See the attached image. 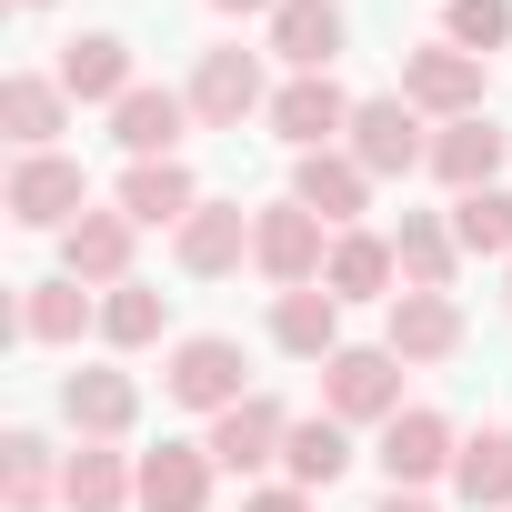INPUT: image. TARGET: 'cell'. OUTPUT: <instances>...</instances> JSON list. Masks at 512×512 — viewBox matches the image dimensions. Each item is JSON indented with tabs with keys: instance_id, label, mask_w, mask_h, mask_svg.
Masks as SVG:
<instances>
[{
	"instance_id": "cell-34",
	"label": "cell",
	"mask_w": 512,
	"mask_h": 512,
	"mask_svg": "<svg viewBox=\"0 0 512 512\" xmlns=\"http://www.w3.org/2000/svg\"><path fill=\"white\" fill-rule=\"evenodd\" d=\"M241 512H312L302 482H241Z\"/></svg>"
},
{
	"instance_id": "cell-17",
	"label": "cell",
	"mask_w": 512,
	"mask_h": 512,
	"mask_svg": "<svg viewBox=\"0 0 512 512\" xmlns=\"http://www.w3.org/2000/svg\"><path fill=\"white\" fill-rule=\"evenodd\" d=\"M171 262H181L191 282H231V272L251 262V211H241V201H201V211L171 231Z\"/></svg>"
},
{
	"instance_id": "cell-11",
	"label": "cell",
	"mask_w": 512,
	"mask_h": 512,
	"mask_svg": "<svg viewBox=\"0 0 512 512\" xmlns=\"http://www.w3.org/2000/svg\"><path fill=\"white\" fill-rule=\"evenodd\" d=\"M131 251H141V221L111 201V211H81V221L61 231V272L91 282V292H121V282H141V272H131Z\"/></svg>"
},
{
	"instance_id": "cell-5",
	"label": "cell",
	"mask_w": 512,
	"mask_h": 512,
	"mask_svg": "<svg viewBox=\"0 0 512 512\" xmlns=\"http://www.w3.org/2000/svg\"><path fill=\"white\" fill-rule=\"evenodd\" d=\"M272 71H262V51H241V41H221V51H201L191 61V81H181V101H191V121L201 131H241V121H262L272 111Z\"/></svg>"
},
{
	"instance_id": "cell-1",
	"label": "cell",
	"mask_w": 512,
	"mask_h": 512,
	"mask_svg": "<svg viewBox=\"0 0 512 512\" xmlns=\"http://www.w3.org/2000/svg\"><path fill=\"white\" fill-rule=\"evenodd\" d=\"M161 402L221 422L231 402H251V352H241L231 332H181V342L161 352Z\"/></svg>"
},
{
	"instance_id": "cell-15",
	"label": "cell",
	"mask_w": 512,
	"mask_h": 512,
	"mask_svg": "<svg viewBox=\"0 0 512 512\" xmlns=\"http://www.w3.org/2000/svg\"><path fill=\"white\" fill-rule=\"evenodd\" d=\"M61 91L71 101H91V111H121L131 91H141V61H131V41L121 31H81V41H61Z\"/></svg>"
},
{
	"instance_id": "cell-13",
	"label": "cell",
	"mask_w": 512,
	"mask_h": 512,
	"mask_svg": "<svg viewBox=\"0 0 512 512\" xmlns=\"http://www.w3.org/2000/svg\"><path fill=\"white\" fill-rule=\"evenodd\" d=\"M462 332H472V322H462V302H452V292H392V302H382V342H392L412 372L452 362V352H462Z\"/></svg>"
},
{
	"instance_id": "cell-7",
	"label": "cell",
	"mask_w": 512,
	"mask_h": 512,
	"mask_svg": "<svg viewBox=\"0 0 512 512\" xmlns=\"http://www.w3.org/2000/svg\"><path fill=\"white\" fill-rule=\"evenodd\" d=\"M0 211H11L21 231H71V221L91 211V171H81L71 151H21L11 181H0Z\"/></svg>"
},
{
	"instance_id": "cell-29",
	"label": "cell",
	"mask_w": 512,
	"mask_h": 512,
	"mask_svg": "<svg viewBox=\"0 0 512 512\" xmlns=\"http://www.w3.org/2000/svg\"><path fill=\"white\" fill-rule=\"evenodd\" d=\"M342 472H352V422H332V412H292L282 482H302V492H332Z\"/></svg>"
},
{
	"instance_id": "cell-22",
	"label": "cell",
	"mask_w": 512,
	"mask_h": 512,
	"mask_svg": "<svg viewBox=\"0 0 512 512\" xmlns=\"http://www.w3.org/2000/svg\"><path fill=\"white\" fill-rule=\"evenodd\" d=\"M322 292L332 302H392L402 292V262H392V231H332V262H322Z\"/></svg>"
},
{
	"instance_id": "cell-25",
	"label": "cell",
	"mask_w": 512,
	"mask_h": 512,
	"mask_svg": "<svg viewBox=\"0 0 512 512\" xmlns=\"http://www.w3.org/2000/svg\"><path fill=\"white\" fill-rule=\"evenodd\" d=\"M392 262H402V292H452V282H462L452 211H402V221H392Z\"/></svg>"
},
{
	"instance_id": "cell-4",
	"label": "cell",
	"mask_w": 512,
	"mask_h": 512,
	"mask_svg": "<svg viewBox=\"0 0 512 512\" xmlns=\"http://www.w3.org/2000/svg\"><path fill=\"white\" fill-rule=\"evenodd\" d=\"M372 462H382L392 492H432V482H452V462H462V422L432 412V402H402V412L372 432Z\"/></svg>"
},
{
	"instance_id": "cell-19",
	"label": "cell",
	"mask_w": 512,
	"mask_h": 512,
	"mask_svg": "<svg viewBox=\"0 0 512 512\" xmlns=\"http://www.w3.org/2000/svg\"><path fill=\"white\" fill-rule=\"evenodd\" d=\"M61 512H141V452L81 442V452L61 462Z\"/></svg>"
},
{
	"instance_id": "cell-30",
	"label": "cell",
	"mask_w": 512,
	"mask_h": 512,
	"mask_svg": "<svg viewBox=\"0 0 512 512\" xmlns=\"http://www.w3.org/2000/svg\"><path fill=\"white\" fill-rule=\"evenodd\" d=\"M61 462L71 452H51L41 432H0V502L11 512H51L61 502Z\"/></svg>"
},
{
	"instance_id": "cell-6",
	"label": "cell",
	"mask_w": 512,
	"mask_h": 512,
	"mask_svg": "<svg viewBox=\"0 0 512 512\" xmlns=\"http://www.w3.org/2000/svg\"><path fill=\"white\" fill-rule=\"evenodd\" d=\"M342 151L372 171V181H412V171H432V121L402 101V91H372L362 111H352V131H342Z\"/></svg>"
},
{
	"instance_id": "cell-10",
	"label": "cell",
	"mask_w": 512,
	"mask_h": 512,
	"mask_svg": "<svg viewBox=\"0 0 512 512\" xmlns=\"http://www.w3.org/2000/svg\"><path fill=\"white\" fill-rule=\"evenodd\" d=\"M61 422H71L81 442H131V422H141V372H121V362L61 372Z\"/></svg>"
},
{
	"instance_id": "cell-16",
	"label": "cell",
	"mask_w": 512,
	"mask_h": 512,
	"mask_svg": "<svg viewBox=\"0 0 512 512\" xmlns=\"http://www.w3.org/2000/svg\"><path fill=\"white\" fill-rule=\"evenodd\" d=\"M91 332H101V292H91V282H71V272L21 282V342H31V352H71V342H91Z\"/></svg>"
},
{
	"instance_id": "cell-14",
	"label": "cell",
	"mask_w": 512,
	"mask_h": 512,
	"mask_svg": "<svg viewBox=\"0 0 512 512\" xmlns=\"http://www.w3.org/2000/svg\"><path fill=\"white\" fill-rule=\"evenodd\" d=\"M201 442H211V462H221L231 482H251V472H272V462H282V442H292V412H282L272 392H251V402H231V412H221Z\"/></svg>"
},
{
	"instance_id": "cell-31",
	"label": "cell",
	"mask_w": 512,
	"mask_h": 512,
	"mask_svg": "<svg viewBox=\"0 0 512 512\" xmlns=\"http://www.w3.org/2000/svg\"><path fill=\"white\" fill-rule=\"evenodd\" d=\"M101 342L111 352H171V292H151V282H121V292H101Z\"/></svg>"
},
{
	"instance_id": "cell-24",
	"label": "cell",
	"mask_w": 512,
	"mask_h": 512,
	"mask_svg": "<svg viewBox=\"0 0 512 512\" xmlns=\"http://www.w3.org/2000/svg\"><path fill=\"white\" fill-rule=\"evenodd\" d=\"M111 201H121V211H131L141 231H181V221H191V211H201L211 191L191 181V161H131Z\"/></svg>"
},
{
	"instance_id": "cell-28",
	"label": "cell",
	"mask_w": 512,
	"mask_h": 512,
	"mask_svg": "<svg viewBox=\"0 0 512 512\" xmlns=\"http://www.w3.org/2000/svg\"><path fill=\"white\" fill-rule=\"evenodd\" d=\"M452 502H462V512H512V422H482V432H462Z\"/></svg>"
},
{
	"instance_id": "cell-8",
	"label": "cell",
	"mask_w": 512,
	"mask_h": 512,
	"mask_svg": "<svg viewBox=\"0 0 512 512\" xmlns=\"http://www.w3.org/2000/svg\"><path fill=\"white\" fill-rule=\"evenodd\" d=\"M482 91H492V61H472V51H452V41H422V51H402V101L442 131V121H472L482 111Z\"/></svg>"
},
{
	"instance_id": "cell-18",
	"label": "cell",
	"mask_w": 512,
	"mask_h": 512,
	"mask_svg": "<svg viewBox=\"0 0 512 512\" xmlns=\"http://www.w3.org/2000/svg\"><path fill=\"white\" fill-rule=\"evenodd\" d=\"M372 191H382V181H372L352 151H302V161H292V201H302V211H322L332 231H362Z\"/></svg>"
},
{
	"instance_id": "cell-2",
	"label": "cell",
	"mask_w": 512,
	"mask_h": 512,
	"mask_svg": "<svg viewBox=\"0 0 512 512\" xmlns=\"http://www.w3.org/2000/svg\"><path fill=\"white\" fill-rule=\"evenodd\" d=\"M322 262H332V221H322V211H302L292 191L251 211V272H262L272 292H312Z\"/></svg>"
},
{
	"instance_id": "cell-21",
	"label": "cell",
	"mask_w": 512,
	"mask_h": 512,
	"mask_svg": "<svg viewBox=\"0 0 512 512\" xmlns=\"http://www.w3.org/2000/svg\"><path fill=\"white\" fill-rule=\"evenodd\" d=\"M211 492H221L211 442H161V452H141V512H211Z\"/></svg>"
},
{
	"instance_id": "cell-27",
	"label": "cell",
	"mask_w": 512,
	"mask_h": 512,
	"mask_svg": "<svg viewBox=\"0 0 512 512\" xmlns=\"http://www.w3.org/2000/svg\"><path fill=\"white\" fill-rule=\"evenodd\" d=\"M272 352H292V362H332L342 352V302L312 282V292H272Z\"/></svg>"
},
{
	"instance_id": "cell-3",
	"label": "cell",
	"mask_w": 512,
	"mask_h": 512,
	"mask_svg": "<svg viewBox=\"0 0 512 512\" xmlns=\"http://www.w3.org/2000/svg\"><path fill=\"white\" fill-rule=\"evenodd\" d=\"M402 352L392 342H342L332 362H322V412L332 422H352V432H382L392 412H402Z\"/></svg>"
},
{
	"instance_id": "cell-12",
	"label": "cell",
	"mask_w": 512,
	"mask_h": 512,
	"mask_svg": "<svg viewBox=\"0 0 512 512\" xmlns=\"http://www.w3.org/2000/svg\"><path fill=\"white\" fill-rule=\"evenodd\" d=\"M502 171H512V131H502L492 111H472V121H442V131H432V181H442L452 201H462V191H492Z\"/></svg>"
},
{
	"instance_id": "cell-37",
	"label": "cell",
	"mask_w": 512,
	"mask_h": 512,
	"mask_svg": "<svg viewBox=\"0 0 512 512\" xmlns=\"http://www.w3.org/2000/svg\"><path fill=\"white\" fill-rule=\"evenodd\" d=\"M21 11H51V0H21Z\"/></svg>"
},
{
	"instance_id": "cell-36",
	"label": "cell",
	"mask_w": 512,
	"mask_h": 512,
	"mask_svg": "<svg viewBox=\"0 0 512 512\" xmlns=\"http://www.w3.org/2000/svg\"><path fill=\"white\" fill-rule=\"evenodd\" d=\"M372 512H442V502H432V492H382Z\"/></svg>"
},
{
	"instance_id": "cell-26",
	"label": "cell",
	"mask_w": 512,
	"mask_h": 512,
	"mask_svg": "<svg viewBox=\"0 0 512 512\" xmlns=\"http://www.w3.org/2000/svg\"><path fill=\"white\" fill-rule=\"evenodd\" d=\"M342 41H352L342 0H282V11H272V61H292V71H332Z\"/></svg>"
},
{
	"instance_id": "cell-35",
	"label": "cell",
	"mask_w": 512,
	"mask_h": 512,
	"mask_svg": "<svg viewBox=\"0 0 512 512\" xmlns=\"http://www.w3.org/2000/svg\"><path fill=\"white\" fill-rule=\"evenodd\" d=\"M211 11H221V21H272L282 0H211Z\"/></svg>"
},
{
	"instance_id": "cell-23",
	"label": "cell",
	"mask_w": 512,
	"mask_h": 512,
	"mask_svg": "<svg viewBox=\"0 0 512 512\" xmlns=\"http://www.w3.org/2000/svg\"><path fill=\"white\" fill-rule=\"evenodd\" d=\"M181 131H201V121H191V101L161 91V81H141V91L111 111V141H121L131 161H181Z\"/></svg>"
},
{
	"instance_id": "cell-38",
	"label": "cell",
	"mask_w": 512,
	"mask_h": 512,
	"mask_svg": "<svg viewBox=\"0 0 512 512\" xmlns=\"http://www.w3.org/2000/svg\"><path fill=\"white\" fill-rule=\"evenodd\" d=\"M502 302H512V272H502Z\"/></svg>"
},
{
	"instance_id": "cell-9",
	"label": "cell",
	"mask_w": 512,
	"mask_h": 512,
	"mask_svg": "<svg viewBox=\"0 0 512 512\" xmlns=\"http://www.w3.org/2000/svg\"><path fill=\"white\" fill-rule=\"evenodd\" d=\"M352 111H362V101H352L332 71H292V81L272 91V111H262V121H272V131L292 141V161H302V151H342Z\"/></svg>"
},
{
	"instance_id": "cell-32",
	"label": "cell",
	"mask_w": 512,
	"mask_h": 512,
	"mask_svg": "<svg viewBox=\"0 0 512 512\" xmlns=\"http://www.w3.org/2000/svg\"><path fill=\"white\" fill-rule=\"evenodd\" d=\"M452 241H462V262H502L512 272V191H462L452 201Z\"/></svg>"
},
{
	"instance_id": "cell-33",
	"label": "cell",
	"mask_w": 512,
	"mask_h": 512,
	"mask_svg": "<svg viewBox=\"0 0 512 512\" xmlns=\"http://www.w3.org/2000/svg\"><path fill=\"white\" fill-rule=\"evenodd\" d=\"M442 41L472 51V61H492L512 41V0H442Z\"/></svg>"
},
{
	"instance_id": "cell-20",
	"label": "cell",
	"mask_w": 512,
	"mask_h": 512,
	"mask_svg": "<svg viewBox=\"0 0 512 512\" xmlns=\"http://www.w3.org/2000/svg\"><path fill=\"white\" fill-rule=\"evenodd\" d=\"M71 91H61V71H11L0 81V131H11V151H61V131H71Z\"/></svg>"
}]
</instances>
